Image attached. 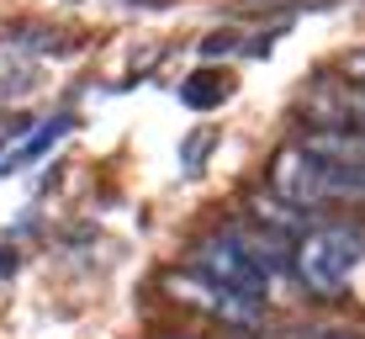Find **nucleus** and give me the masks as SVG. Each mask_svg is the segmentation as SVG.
<instances>
[{"label":"nucleus","mask_w":365,"mask_h":339,"mask_svg":"<svg viewBox=\"0 0 365 339\" xmlns=\"http://www.w3.org/2000/svg\"><path fill=\"white\" fill-rule=\"evenodd\" d=\"M365 260V238L360 233H344V228H329V233H312L307 244L292 255V265L302 270V281L312 286V292H344L349 275L360 270Z\"/></svg>","instance_id":"nucleus-1"},{"label":"nucleus","mask_w":365,"mask_h":339,"mask_svg":"<svg viewBox=\"0 0 365 339\" xmlns=\"http://www.w3.org/2000/svg\"><path fill=\"white\" fill-rule=\"evenodd\" d=\"M307 148L323 159L329 202H365V138H355V133H312Z\"/></svg>","instance_id":"nucleus-2"},{"label":"nucleus","mask_w":365,"mask_h":339,"mask_svg":"<svg viewBox=\"0 0 365 339\" xmlns=\"http://www.w3.org/2000/svg\"><path fill=\"white\" fill-rule=\"evenodd\" d=\"M165 286H170V297L212 313L217 323H233V329H255L259 323V303L255 297H238V292H228V286L207 281L201 270H175V275H165Z\"/></svg>","instance_id":"nucleus-3"},{"label":"nucleus","mask_w":365,"mask_h":339,"mask_svg":"<svg viewBox=\"0 0 365 339\" xmlns=\"http://www.w3.org/2000/svg\"><path fill=\"white\" fill-rule=\"evenodd\" d=\"M191 270H201L207 281H217V286H228V292L238 297H265V286H270V275L255 265V260L244 255V249L233 244L228 233H217V238H207V244L196 249V260H191Z\"/></svg>","instance_id":"nucleus-4"},{"label":"nucleus","mask_w":365,"mask_h":339,"mask_svg":"<svg viewBox=\"0 0 365 339\" xmlns=\"http://www.w3.org/2000/svg\"><path fill=\"white\" fill-rule=\"evenodd\" d=\"M270 186L286 207H323L329 202V186H323V159L312 154L307 143L281 148L270 165Z\"/></svg>","instance_id":"nucleus-5"},{"label":"nucleus","mask_w":365,"mask_h":339,"mask_svg":"<svg viewBox=\"0 0 365 339\" xmlns=\"http://www.w3.org/2000/svg\"><path fill=\"white\" fill-rule=\"evenodd\" d=\"M228 238H233V244L244 249V255L255 260V265L265 270V275H270V270H286V265H292V249H286V238L265 233L259 223H233V228H228Z\"/></svg>","instance_id":"nucleus-6"},{"label":"nucleus","mask_w":365,"mask_h":339,"mask_svg":"<svg viewBox=\"0 0 365 339\" xmlns=\"http://www.w3.org/2000/svg\"><path fill=\"white\" fill-rule=\"evenodd\" d=\"M180 101L191 106V111H212V106H222V101H228V74H222V69H196L191 80L180 85Z\"/></svg>","instance_id":"nucleus-7"},{"label":"nucleus","mask_w":365,"mask_h":339,"mask_svg":"<svg viewBox=\"0 0 365 339\" xmlns=\"http://www.w3.org/2000/svg\"><path fill=\"white\" fill-rule=\"evenodd\" d=\"M64 133H69V117H53L48 128H37V138H27V143H21L16 154H6V159H0V175H11V170H21V165H32V159H43V154H48V148H53Z\"/></svg>","instance_id":"nucleus-8"}]
</instances>
